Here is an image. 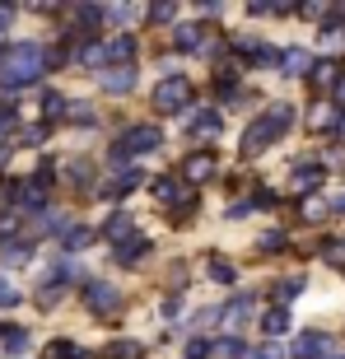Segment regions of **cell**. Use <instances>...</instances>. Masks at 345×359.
I'll return each instance as SVG.
<instances>
[{"label": "cell", "instance_id": "6da1fadb", "mask_svg": "<svg viewBox=\"0 0 345 359\" xmlns=\"http://www.w3.org/2000/svg\"><path fill=\"white\" fill-rule=\"evenodd\" d=\"M47 75V47L38 42H14L0 56V89H24V84H38Z\"/></svg>", "mask_w": 345, "mask_h": 359}, {"label": "cell", "instance_id": "7a4b0ae2", "mask_svg": "<svg viewBox=\"0 0 345 359\" xmlns=\"http://www.w3.org/2000/svg\"><path fill=\"white\" fill-rule=\"evenodd\" d=\"M290 121H294V107L290 103H271V112H266V117H257L252 126H248V131H243V154H248V159H252V154H262L266 145H276L280 135L290 131Z\"/></svg>", "mask_w": 345, "mask_h": 359}, {"label": "cell", "instance_id": "3957f363", "mask_svg": "<svg viewBox=\"0 0 345 359\" xmlns=\"http://www.w3.org/2000/svg\"><path fill=\"white\" fill-rule=\"evenodd\" d=\"M191 98H196V89H191V80L187 75H163L159 84H154V93H149V103H154V112H182V107H191Z\"/></svg>", "mask_w": 345, "mask_h": 359}, {"label": "cell", "instance_id": "277c9868", "mask_svg": "<svg viewBox=\"0 0 345 359\" xmlns=\"http://www.w3.org/2000/svg\"><path fill=\"white\" fill-rule=\"evenodd\" d=\"M159 145H163L159 126H131V131H121V140L112 145V163H126L131 154H154Z\"/></svg>", "mask_w": 345, "mask_h": 359}, {"label": "cell", "instance_id": "5b68a950", "mask_svg": "<svg viewBox=\"0 0 345 359\" xmlns=\"http://www.w3.org/2000/svg\"><path fill=\"white\" fill-rule=\"evenodd\" d=\"M84 308H89V313H98V318H112V313H117L121 308V299H117V290H112V285H107V280H89V285H84Z\"/></svg>", "mask_w": 345, "mask_h": 359}, {"label": "cell", "instance_id": "8992f818", "mask_svg": "<svg viewBox=\"0 0 345 359\" xmlns=\"http://www.w3.org/2000/svg\"><path fill=\"white\" fill-rule=\"evenodd\" d=\"M219 112H210V107H191V117H187V140L191 145H210L215 135H219Z\"/></svg>", "mask_w": 345, "mask_h": 359}, {"label": "cell", "instance_id": "52a82bcc", "mask_svg": "<svg viewBox=\"0 0 345 359\" xmlns=\"http://www.w3.org/2000/svg\"><path fill=\"white\" fill-rule=\"evenodd\" d=\"M215 173H219V159H215V149H196V154H187V163H182V177H187V187L210 182Z\"/></svg>", "mask_w": 345, "mask_h": 359}, {"label": "cell", "instance_id": "ba28073f", "mask_svg": "<svg viewBox=\"0 0 345 359\" xmlns=\"http://www.w3.org/2000/svg\"><path fill=\"white\" fill-rule=\"evenodd\" d=\"M140 182H145V177L135 173V168H121L117 177H107V182L98 187V196H107V201H121V196H131V191H135Z\"/></svg>", "mask_w": 345, "mask_h": 359}, {"label": "cell", "instance_id": "9c48e42d", "mask_svg": "<svg viewBox=\"0 0 345 359\" xmlns=\"http://www.w3.org/2000/svg\"><path fill=\"white\" fill-rule=\"evenodd\" d=\"M135 233V215H126V210H117V215H107V224H103V238L117 248V243H126Z\"/></svg>", "mask_w": 345, "mask_h": 359}, {"label": "cell", "instance_id": "30bf717a", "mask_svg": "<svg viewBox=\"0 0 345 359\" xmlns=\"http://www.w3.org/2000/svg\"><path fill=\"white\" fill-rule=\"evenodd\" d=\"M210 28H177V38H172V47H177V52H205V47H210Z\"/></svg>", "mask_w": 345, "mask_h": 359}, {"label": "cell", "instance_id": "8fae6325", "mask_svg": "<svg viewBox=\"0 0 345 359\" xmlns=\"http://www.w3.org/2000/svg\"><path fill=\"white\" fill-rule=\"evenodd\" d=\"M327 350H332V341H327L322 332H304L299 341H294V359H322Z\"/></svg>", "mask_w": 345, "mask_h": 359}, {"label": "cell", "instance_id": "7c38bea8", "mask_svg": "<svg viewBox=\"0 0 345 359\" xmlns=\"http://www.w3.org/2000/svg\"><path fill=\"white\" fill-rule=\"evenodd\" d=\"M341 121H345L341 107H332V103H318L313 112H308V126H313V131H336Z\"/></svg>", "mask_w": 345, "mask_h": 359}, {"label": "cell", "instance_id": "4fadbf2b", "mask_svg": "<svg viewBox=\"0 0 345 359\" xmlns=\"http://www.w3.org/2000/svg\"><path fill=\"white\" fill-rule=\"evenodd\" d=\"M145 252H149V238H145V233H131L126 243H117V262H121V266H135Z\"/></svg>", "mask_w": 345, "mask_h": 359}, {"label": "cell", "instance_id": "5bb4252c", "mask_svg": "<svg viewBox=\"0 0 345 359\" xmlns=\"http://www.w3.org/2000/svg\"><path fill=\"white\" fill-rule=\"evenodd\" d=\"M280 70H285V75H308V70H313V56H308L304 47H290V52H280Z\"/></svg>", "mask_w": 345, "mask_h": 359}, {"label": "cell", "instance_id": "9a60e30c", "mask_svg": "<svg viewBox=\"0 0 345 359\" xmlns=\"http://www.w3.org/2000/svg\"><path fill=\"white\" fill-rule=\"evenodd\" d=\"M135 84V70L131 66H117V70H103V89L107 93H126Z\"/></svg>", "mask_w": 345, "mask_h": 359}, {"label": "cell", "instance_id": "2e32d148", "mask_svg": "<svg viewBox=\"0 0 345 359\" xmlns=\"http://www.w3.org/2000/svg\"><path fill=\"white\" fill-rule=\"evenodd\" d=\"M248 313H252V294H238L234 304L224 308V322H229V332H238L243 322H248Z\"/></svg>", "mask_w": 345, "mask_h": 359}, {"label": "cell", "instance_id": "e0dca14e", "mask_svg": "<svg viewBox=\"0 0 345 359\" xmlns=\"http://www.w3.org/2000/svg\"><path fill=\"white\" fill-rule=\"evenodd\" d=\"M262 332H266V336H285V332H290V313H285V308H271V313H262Z\"/></svg>", "mask_w": 345, "mask_h": 359}, {"label": "cell", "instance_id": "ac0fdd59", "mask_svg": "<svg viewBox=\"0 0 345 359\" xmlns=\"http://www.w3.org/2000/svg\"><path fill=\"white\" fill-rule=\"evenodd\" d=\"M336 80H341V75H336V66H332V61H318V66L308 70V84H313V89H332Z\"/></svg>", "mask_w": 345, "mask_h": 359}, {"label": "cell", "instance_id": "d6986e66", "mask_svg": "<svg viewBox=\"0 0 345 359\" xmlns=\"http://www.w3.org/2000/svg\"><path fill=\"white\" fill-rule=\"evenodd\" d=\"M103 56H107V61H121V66H126V61L135 56V42H131V38H112V42L103 47Z\"/></svg>", "mask_w": 345, "mask_h": 359}, {"label": "cell", "instance_id": "ffe728a7", "mask_svg": "<svg viewBox=\"0 0 345 359\" xmlns=\"http://www.w3.org/2000/svg\"><path fill=\"white\" fill-rule=\"evenodd\" d=\"M75 24H80V28H84L80 38H89L93 28L103 24V10H98V5H80V10H75Z\"/></svg>", "mask_w": 345, "mask_h": 359}, {"label": "cell", "instance_id": "44dd1931", "mask_svg": "<svg viewBox=\"0 0 345 359\" xmlns=\"http://www.w3.org/2000/svg\"><path fill=\"white\" fill-rule=\"evenodd\" d=\"M61 243H66L70 252H80V248H89V243H93V233H89L84 224H66V233H61Z\"/></svg>", "mask_w": 345, "mask_h": 359}, {"label": "cell", "instance_id": "7402d4cb", "mask_svg": "<svg viewBox=\"0 0 345 359\" xmlns=\"http://www.w3.org/2000/svg\"><path fill=\"white\" fill-rule=\"evenodd\" d=\"M299 290H304V276H290V280H280V285H276V308H285L290 299H299Z\"/></svg>", "mask_w": 345, "mask_h": 359}, {"label": "cell", "instance_id": "603a6c76", "mask_svg": "<svg viewBox=\"0 0 345 359\" xmlns=\"http://www.w3.org/2000/svg\"><path fill=\"white\" fill-rule=\"evenodd\" d=\"M0 341H5V350H10V355H24V350H28V332H24V327H5V332H0Z\"/></svg>", "mask_w": 345, "mask_h": 359}, {"label": "cell", "instance_id": "cb8c5ba5", "mask_svg": "<svg viewBox=\"0 0 345 359\" xmlns=\"http://www.w3.org/2000/svg\"><path fill=\"white\" fill-rule=\"evenodd\" d=\"M318 182H322V168H313V163L308 168H294V187L299 191H318Z\"/></svg>", "mask_w": 345, "mask_h": 359}, {"label": "cell", "instance_id": "d4e9b609", "mask_svg": "<svg viewBox=\"0 0 345 359\" xmlns=\"http://www.w3.org/2000/svg\"><path fill=\"white\" fill-rule=\"evenodd\" d=\"M42 359H84V355L70 341H52V346H42Z\"/></svg>", "mask_w": 345, "mask_h": 359}, {"label": "cell", "instance_id": "484cf974", "mask_svg": "<svg viewBox=\"0 0 345 359\" xmlns=\"http://www.w3.org/2000/svg\"><path fill=\"white\" fill-rule=\"evenodd\" d=\"M42 117H47V121L66 117V98H61V93H42Z\"/></svg>", "mask_w": 345, "mask_h": 359}, {"label": "cell", "instance_id": "4316f807", "mask_svg": "<svg viewBox=\"0 0 345 359\" xmlns=\"http://www.w3.org/2000/svg\"><path fill=\"white\" fill-rule=\"evenodd\" d=\"M145 355V350L135 346V341H112V346H107V359H140Z\"/></svg>", "mask_w": 345, "mask_h": 359}, {"label": "cell", "instance_id": "83f0119b", "mask_svg": "<svg viewBox=\"0 0 345 359\" xmlns=\"http://www.w3.org/2000/svg\"><path fill=\"white\" fill-rule=\"evenodd\" d=\"M28 257H33V252H28V243H10V248L0 252V262H5V266H24Z\"/></svg>", "mask_w": 345, "mask_h": 359}, {"label": "cell", "instance_id": "f1b7e54d", "mask_svg": "<svg viewBox=\"0 0 345 359\" xmlns=\"http://www.w3.org/2000/svg\"><path fill=\"white\" fill-rule=\"evenodd\" d=\"M38 229H42V233H66V215H61V210L38 215Z\"/></svg>", "mask_w": 345, "mask_h": 359}, {"label": "cell", "instance_id": "f546056e", "mask_svg": "<svg viewBox=\"0 0 345 359\" xmlns=\"http://www.w3.org/2000/svg\"><path fill=\"white\" fill-rule=\"evenodd\" d=\"M234 276H238V271L229 266L224 257H210V280H219V285H234Z\"/></svg>", "mask_w": 345, "mask_h": 359}, {"label": "cell", "instance_id": "4dcf8cb0", "mask_svg": "<svg viewBox=\"0 0 345 359\" xmlns=\"http://www.w3.org/2000/svg\"><path fill=\"white\" fill-rule=\"evenodd\" d=\"M322 257H327L332 266H345V243L341 238H327V243H322Z\"/></svg>", "mask_w": 345, "mask_h": 359}, {"label": "cell", "instance_id": "1f68e13d", "mask_svg": "<svg viewBox=\"0 0 345 359\" xmlns=\"http://www.w3.org/2000/svg\"><path fill=\"white\" fill-rule=\"evenodd\" d=\"M215 350H219V355H224V359H248V346H243L238 336H229V341H219V346H215Z\"/></svg>", "mask_w": 345, "mask_h": 359}, {"label": "cell", "instance_id": "d6a6232c", "mask_svg": "<svg viewBox=\"0 0 345 359\" xmlns=\"http://www.w3.org/2000/svg\"><path fill=\"white\" fill-rule=\"evenodd\" d=\"M80 61H84V66H93V70H98V66L107 61V56H103V47H98V42H84V47H80Z\"/></svg>", "mask_w": 345, "mask_h": 359}, {"label": "cell", "instance_id": "836d02e7", "mask_svg": "<svg viewBox=\"0 0 345 359\" xmlns=\"http://www.w3.org/2000/svg\"><path fill=\"white\" fill-rule=\"evenodd\" d=\"M19 140H24V145H42V140H47V121H38V126H24V131H19Z\"/></svg>", "mask_w": 345, "mask_h": 359}, {"label": "cell", "instance_id": "e575fe53", "mask_svg": "<svg viewBox=\"0 0 345 359\" xmlns=\"http://www.w3.org/2000/svg\"><path fill=\"white\" fill-rule=\"evenodd\" d=\"M61 294H66V285H47V290L38 294V308H56V304H61Z\"/></svg>", "mask_w": 345, "mask_h": 359}, {"label": "cell", "instance_id": "d590c367", "mask_svg": "<svg viewBox=\"0 0 345 359\" xmlns=\"http://www.w3.org/2000/svg\"><path fill=\"white\" fill-rule=\"evenodd\" d=\"M70 107V112H66V117L70 121H84V126H89V121H93V112H89V103H66Z\"/></svg>", "mask_w": 345, "mask_h": 359}, {"label": "cell", "instance_id": "8d00e7d4", "mask_svg": "<svg viewBox=\"0 0 345 359\" xmlns=\"http://www.w3.org/2000/svg\"><path fill=\"white\" fill-rule=\"evenodd\" d=\"M149 19H154V24H168V19H177V5H154Z\"/></svg>", "mask_w": 345, "mask_h": 359}, {"label": "cell", "instance_id": "74e56055", "mask_svg": "<svg viewBox=\"0 0 345 359\" xmlns=\"http://www.w3.org/2000/svg\"><path fill=\"white\" fill-rule=\"evenodd\" d=\"M19 304V294H14V285L10 280H0V308H14Z\"/></svg>", "mask_w": 345, "mask_h": 359}, {"label": "cell", "instance_id": "f35d334b", "mask_svg": "<svg viewBox=\"0 0 345 359\" xmlns=\"http://www.w3.org/2000/svg\"><path fill=\"white\" fill-rule=\"evenodd\" d=\"M210 355V341H187V359H205Z\"/></svg>", "mask_w": 345, "mask_h": 359}, {"label": "cell", "instance_id": "ab89813d", "mask_svg": "<svg viewBox=\"0 0 345 359\" xmlns=\"http://www.w3.org/2000/svg\"><path fill=\"white\" fill-rule=\"evenodd\" d=\"M14 229H19V219H14V215H0V243L14 238Z\"/></svg>", "mask_w": 345, "mask_h": 359}, {"label": "cell", "instance_id": "60d3db41", "mask_svg": "<svg viewBox=\"0 0 345 359\" xmlns=\"http://www.w3.org/2000/svg\"><path fill=\"white\" fill-rule=\"evenodd\" d=\"M304 215H308V219H313V224H318L322 215H327V205H322V201H308V205H304Z\"/></svg>", "mask_w": 345, "mask_h": 359}, {"label": "cell", "instance_id": "b9f144b4", "mask_svg": "<svg viewBox=\"0 0 345 359\" xmlns=\"http://www.w3.org/2000/svg\"><path fill=\"white\" fill-rule=\"evenodd\" d=\"M276 248H285V233H266V238H262V252H276Z\"/></svg>", "mask_w": 345, "mask_h": 359}, {"label": "cell", "instance_id": "7bdbcfd3", "mask_svg": "<svg viewBox=\"0 0 345 359\" xmlns=\"http://www.w3.org/2000/svg\"><path fill=\"white\" fill-rule=\"evenodd\" d=\"M248 359H280V346H266V350H252Z\"/></svg>", "mask_w": 345, "mask_h": 359}, {"label": "cell", "instance_id": "ee69618b", "mask_svg": "<svg viewBox=\"0 0 345 359\" xmlns=\"http://www.w3.org/2000/svg\"><path fill=\"white\" fill-rule=\"evenodd\" d=\"M5 24H10V5H0V33H5Z\"/></svg>", "mask_w": 345, "mask_h": 359}, {"label": "cell", "instance_id": "f6af8a7d", "mask_svg": "<svg viewBox=\"0 0 345 359\" xmlns=\"http://www.w3.org/2000/svg\"><path fill=\"white\" fill-rule=\"evenodd\" d=\"M336 98H345V75H341V80H336Z\"/></svg>", "mask_w": 345, "mask_h": 359}, {"label": "cell", "instance_id": "bcb514c9", "mask_svg": "<svg viewBox=\"0 0 345 359\" xmlns=\"http://www.w3.org/2000/svg\"><path fill=\"white\" fill-rule=\"evenodd\" d=\"M336 215H345V196H341V201H336Z\"/></svg>", "mask_w": 345, "mask_h": 359}, {"label": "cell", "instance_id": "7dc6e473", "mask_svg": "<svg viewBox=\"0 0 345 359\" xmlns=\"http://www.w3.org/2000/svg\"><path fill=\"white\" fill-rule=\"evenodd\" d=\"M327 359H345V355H327Z\"/></svg>", "mask_w": 345, "mask_h": 359}, {"label": "cell", "instance_id": "c3c4849f", "mask_svg": "<svg viewBox=\"0 0 345 359\" xmlns=\"http://www.w3.org/2000/svg\"><path fill=\"white\" fill-rule=\"evenodd\" d=\"M341 126H345V121H341Z\"/></svg>", "mask_w": 345, "mask_h": 359}]
</instances>
